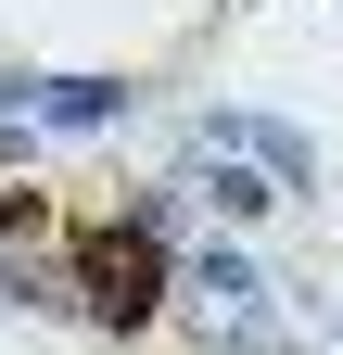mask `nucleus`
Returning a JSON list of instances; mask_svg holds the SVG:
<instances>
[{"instance_id": "obj_1", "label": "nucleus", "mask_w": 343, "mask_h": 355, "mask_svg": "<svg viewBox=\"0 0 343 355\" xmlns=\"http://www.w3.org/2000/svg\"><path fill=\"white\" fill-rule=\"evenodd\" d=\"M64 254H76V292H90V318L140 330L153 304H165V241H153V229H127V216H90V229H64Z\"/></svg>"}]
</instances>
